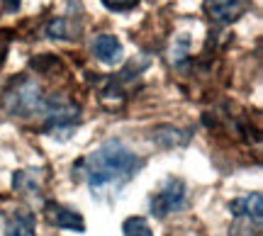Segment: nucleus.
Here are the masks:
<instances>
[{"mask_svg": "<svg viewBox=\"0 0 263 236\" xmlns=\"http://www.w3.org/2000/svg\"><path fill=\"white\" fill-rule=\"evenodd\" d=\"M141 168L144 159H139L127 144L120 139H107L76 163L73 178L85 180L93 198L112 200Z\"/></svg>", "mask_w": 263, "mask_h": 236, "instance_id": "f257e3e1", "label": "nucleus"}, {"mask_svg": "<svg viewBox=\"0 0 263 236\" xmlns=\"http://www.w3.org/2000/svg\"><path fill=\"white\" fill-rule=\"evenodd\" d=\"M0 100L5 105V110L15 117L27 120L32 114L42 112V105H44V95L39 88L37 81L32 78H15L12 83H8V88L0 93Z\"/></svg>", "mask_w": 263, "mask_h": 236, "instance_id": "f03ea898", "label": "nucleus"}, {"mask_svg": "<svg viewBox=\"0 0 263 236\" xmlns=\"http://www.w3.org/2000/svg\"><path fill=\"white\" fill-rule=\"evenodd\" d=\"M188 202V188L180 178H166L163 185H161L149 200V209L154 217H166V214H173L178 209L185 207Z\"/></svg>", "mask_w": 263, "mask_h": 236, "instance_id": "7ed1b4c3", "label": "nucleus"}, {"mask_svg": "<svg viewBox=\"0 0 263 236\" xmlns=\"http://www.w3.org/2000/svg\"><path fill=\"white\" fill-rule=\"evenodd\" d=\"M44 217H47L49 224H54L59 229H68V231H76V234L85 231V219L81 217V212L64 207L59 202H47L44 205Z\"/></svg>", "mask_w": 263, "mask_h": 236, "instance_id": "20e7f679", "label": "nucleus"}, {"mask_svg": "<svg viewBox=\"0 0 263 236\" xmlns=\"http://www.w3.org/2000/svg\"><path fill=\"white\" fill-rule=\"evenodd\" d=\"M229 212L236 219H246V222H254L261 224L263 219V198L261 192H249L244 198H236L229 202Z\"/></svg>", "mask_w": 263, "mask_h": 236, "instance_id": "39448f33", "label": "nucleus"}, {"mask_svg": "<svg viewBox=\"0 0 263 236\" xmlns=\"http://www.w3.org/2000/svg\"><path fill=\"white\" fill-rule=\"evenodd\" d=\"M205 10L215 22L227 25V22H234L244 15L246 3L244 0H205Z\"/></svg>", "mask_w": 263, "mask_h": 236, "instance_id": "423d86ee", "label": "nucleus"}, {"mask_svg": "<svg viewBox=\"0 0 263 236\" xmlns=\"http://www.w3.org/2000/svg\"><path fill=\"white\" fill-rule=\"evenodd\" d=\"M93 54L98 61H103L107 66H115V64H120L124 56L122 42L115 37V34H100V37H95V42H93Z\"/></svg>", "mask_w": 263, "mask_h": 236, "instance_id": "0eeeda50", "label": "nucleus"}, {"mask_svg": "<svg viewBox=\"0 0 263 236\" xmlns=\"http://www.w3.org/2000/svg\"><path fill=\"white\" fill-rule=\"evenodd\" d=\"M151 139L159 144L161 149H178V146H185L190 142V132L178 129L173 124H161V127L151 129Z\"/></svg>", "mask_w": 263, "mask_h": 236, "instance_id": "6e6552de", "label": "nucleus"}, {"mask_svg": "<svg viewBox=\"0 0 263 236\" xmlns=\"http://www.w3.org/2000/svg\"><path fill=\"white\" fill-rule=\"evenodd\" d=\"M5 236H37L34 234V217L27 209H15L8 217Z\"/></svg>", "mask_w": 263, "mask_h": 236, "instance_id": "1a4fd4ad", "label": "nucleus"}, {"mask_svg": "<svg viewBox=\"0 0 263 236\" xmlns=\"http://www.w3.org/2000/svg\"><path fill=\"white\" fill-rule=\"evenodd\" d=\"M12 188L20 195H42V180H39V170H15L12 175Z\"/></svg>", "mask_w": 263, "mask_h": 236, "instance_id": "9d476101", "label": "nucleus"}, {"mask_svg": "<svg viewBox=\"0 0 263 236\" xmlns=\"http://www.w3.org/2000/svg\"><path fill=\"white\" fill-rule=\"evenodd\" d=\"M190 58V37L188 34H180L173 39V47H171V64L173 66H183Z\"/></svg>", "mask_w": 263, "mask_h": 236, "instance_id": "9b49d317", "label": "nucleus"}, {"mask_svg": "<svg viewBox=\"0 0 263 236\" xmlns=\"http://www.w3.org/2000/svg\"><path fill=\"white\" fill-rule=\"evenodd\" d=\"M122 231H124V236H154V231H151V227H149V222H146L144 217L124 219Z\"/></svg>", "mask_w": 263, "mask_h": 236, "instance_id": "f8f14e48", "label": "nucleus"}, {"mask_svg": "<svg viewBox=\"0 0 263 236\" xmlns=\"http://www.w3.org/2000/svg\"><path fill=\"white\" fill-rule=\"evenodd\" d=\"M29 66L34 68L37 73H49L51 68H59V58L54 56V54H42V56L32 58V61H29Z\"/></svg>", "mask_w": 263, "mask_h": 236, "instance_id": "ddd939ff", "label": "nucleus"}, {"mask_svg": "<svg viewBox=\"0 0 263 236\" xmlns=\"http://www.w3.org/2000/svg\"><path fill=\"white\" fill-rule=\"evenodd\" d=\"M47 37L51 39H71L68 37V22L66 17H54L47 25Z\"/></svg>", "mask_w": 263, "mask_h": 236, "instance_id": "4468645a", "label": "nucleus"}, {"mask_svg": "<svg viewBox=\"0 0 263 236\" xmlns=\"http://www.w3.org/2000/svg\"><path fill=\"white\" fill-rule=\"evenodd\" d=\"M107 10H112V12H127L132 10L134 5H139V0H100Z\"/></svg>", "mask_w": 263, "mask_h": 236, "instance_id": "2eb2a0df", "label": "nucleus"}, {"mask_svg": "<svg viewBox=\"0 0 263 236\" xmlns=\"http://www.w3.org/2000/svg\"><path fill=\"white\" fill-rule=\"evenodd\" d=\"M20 5H22V0H0V8L5 12H17Z\"/></svg>", "mask_w": 263, "mask_h": 236, "instance_id": "dca6fc26", "label": "nucleus"}, {"mask_svg": "<svg viewBox=\"0 0 263 236\" xmlns=\"http://www.w3.org/2000/svg\"><path fill=\"white\" fill-rule=\"evenodd\" d=\"M5 56H8V44L3 42V44H0V66L5 64Z\"/></svg>", "mask_w": 263, "mask_h": 236, "instance_id": "f3484780", "label": "nucleus"}]
</instances>
